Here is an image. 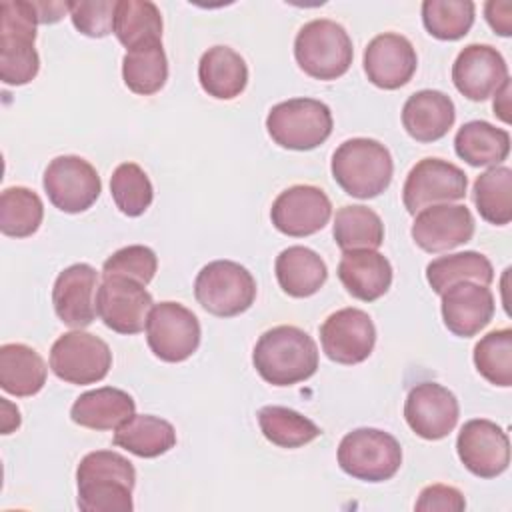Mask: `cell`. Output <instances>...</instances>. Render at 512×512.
<instances>
[{"label":"cell","mask_w":512,"mask_h":512,"mask_svg":"<svg viewBox=\"0 0 512 512\" xmlns=\"http://www.w3.org/2000/svg\"><path fill=\"white\" fill-rule=\"evenodd\" d=\"M324 354L336 364L364 362L376 344V328L368 312L360 308H342L332 312L320 326Z\"/></svg>","instance_id":"cell-15"},{"label":"cell","mask_w":512,"mask_h":512,"mask_svg":"<svg viewBox=\"0 0 512 512\" xmlns=\"http://www.w3.org/2000/svg\"><path fill=\"white\" fill-rule=\"evenodd\" d=\"M468 178L462 168L442 158H424L412 166L402 186V202L410 214L434 204L462 200Z\"/></svg>","instance_id":"cell-12"},{"label":"cell","mask_w":512,"mask_h":512,"mask_svg":"<svg viewBox=\"0 0 512 512\" xmlns=\"http://www.w3.org/2000/svg\"><path fill=\"white\" fill-rule=\"evenodd\" d=\"M48 200L66 214L88 210L102 192L96 168L82 156L64 154L48 162L42 178Z\"/></svg>","instance_id":"cell-11"},{"label":"cell","mask_w":512,"mask_h":512,"mask_svg":"<svg viewBox=\"0 0 512 512\" xmlns=\"http://www.w3.org/2000/svg\"><path fill=\"white\" fill-rule=\"evenodd\" d=\"M156 270L158 258L154 250L142 244H130L106 258L102 266V276H128L146 286L154 278Z\"/></svg>","instance_id":"cell-41"},{"label":"cell","mask_w":512,"mask_h":512,"mask_svg":"<svg viewBox=\"0 0 512 512\" xmlns=\"http://www.w3.org/2000/svg\"><path fill=\"white\" fill-rule=\"evenodd\" d=\"M484 16L496 34H500V36L512 34V2L490 0L484 4Z\"/></svg>","instance_id":"cell-44"},{"label":"cell","mask_w":512,"mask_h":512,"mask_svg":"<svg viewBox=\"0 0 512 512\" xmlns=\"http://www.w3.org/2000/svg\"><path fill=\"white\" fill-rule=\"evenodd\" d=\"M508 80L504 56L490 44L464 46L452 64V82L468 100L490 98Z\"/></svg>","instance_id":"cell-19"},{"label":"cell","mask_w":512,"mask_h":512,"mask_svg":"<svg viewBox=\"0 0 512 512\" xmlns=\"http://www.w3.org/2000/svg\"><path fill=\"white\" fill-rule=\"evenodd\" d=\"M38 24H54L58 22L66 12H70L68 2H34Z\"/></svg>","instance_id":"cell-45"},{"label":"cell","mask_w":512,"mask_h":512,"mask_svg":"<svg viewBox=\"0 0 512 512\" xmlns=\"http://www.w3.org/2000/svg\"><path fill=\"white\" fill-rule=\"evenodd\" d=\"M294 58L310 78L336 80L348 72L354 48L344 26L328 18H316L298 30Z\"/></svg>","instance_id":"cell-5"},{"label":"cell","mask_w":512,"mask_h":512,"mask_svg":"<svg viewBox=\"0 0 512 512\" xmlns=\"http://www.w3.org/2000/svg\"><path fill=\"white\" fill-rule=\"evenodd\" d=\"M474 226V216L464 204H434L416 214L410 234L424 252H446L470 242Z\"/></svg>","instance_id":"cell-18"},{"label":"cell","mask_w":512,"mask_h":512,"mask_svg":"<svg viewBox=\"0 0 512 512\" xmlns=\"http://www.w3.org/2000/svg\"><path fill=\"white\" fill-rule=\"evenodd\" d=\"M476 6L470 0H424L422 22L430 36L438 40H460L474 24Z\"/></svg>","instance_id":"cell-38"},{"label":"cell","mask_w":512,"mask_h":512,"mask_svg":"<svg viewBox=\"0 0 512 512\" xmlns=\"http://www.w3.org/2000/svg\"><path fill=\"white\" fill-rule=\"evenodd\" d=\"M426 280L436 294L458 282H476L490 286L494 280V268L490 260L474 250L440 256L426 266Z\"/></svg>","instance_id":"cell-32"},{"label":"cell","mask_w":512,"mask_h":512,"mask_svg":"<svg viewBox=\"0 0 512 512\" xmlns=\"http://www.w3.org/2000/svg\"><path fill=\"white\" fill-rule=\"evenodd\" d=\"M74 28L90 38H104L114 30L116 0L68 2Z\"/></svg>","instance_id":"cell-42"},{"label":"cell","mask_w":512,"mask_h":512,"mask_svg":"<svg viewBox=\"0 0 512 512\" xmlns=\"http://www.w3.org/2000/svg\"><path fill=\"white\" fill-rule=\"evenodd\" d=\"M200 322L196 314L180 302L154 304L146 320V340L162 362H184L200 346Z\"/></svg>","instance_id":"cell-9"},{"label":"cell","mask_w":512,"mask_h":512,"mask_svg":"<svg viewBox=\"0 0 512 512\" xmlns=\"http://www.w3.org/2000/svg\"><path fill=\"white\" fill-rule=\"evenodd\" d=\"M338 278L352 298L374 302L392 284V266L376 250H346L338 262Z\"/></svg>","instance_id":"cell-24"},{"label":"cell","mask_w":512,"mask_h":512,"mask_svg":"<svg viewBox=\"0 0 512 512\" xmlns=\"http://www.w3.org/2000/svg\"><path fill=\"white\" fill-rule=\"evenodd\" d=\"M456 396L438 382H420L410 388L404 402V418L410 430L424 440H442L458 424Z\"/></svg>","instance_id":"cell-17"},{"label":"cell","mask_w":512,"mask_h":512,"mask_svg":"<svg viewBox=\"0 0 512 512\" xmlns=\"http://www.w3.org/2000/svg\"><path fill=\"white\" fill-rule=\"evenodd\" d=\"M198 80L208 96L232 100L240 96L248 84V66L230 46H212L198 62Z\"/></svg>","instance_id":"cell-26"},{"label":"cell","mask_w":512,"mask_h":512,"mask_svg":"<svg viewBox=\"0 0 512 512\" xmlns=\"http://www.w3.org/2000/svg\"><path fill=\"white\" fill-rule=\"evenodd\" d=\"M278 286L292 298H308L316 294L326 278L328 268L320 254L306 246L284 248L274 262Z\"/></svg>","instance_id":"cell-27"},{"label":"cell","mask_w":512,"mask_h":512,"mask_svg":"<svg viewBox=\"0 0 512 512\" xmlns=\"http://www.w3.org/2000/svg\"><path fill=\"white\" fill-rule=\"evenodd\" d=\"M332 112L316 98H290L270 108L268 136L286 150H312L332 134Z\"/></svg>","instance_id":"cell-6"},{"label":"cell","mask_w":512,"mask_h":512,"mask_svg":"<svg viewBox=\"0 0 512 512\" xmlns=\"http://www.w3.org/2000/svg\"><path fill=\"white\" fill-rule=\"evenodd\" d=\"M36 24L34 2L4 0L0 4V80L6 86H24L40 70L34 48Z\"/></svg>","instance_id":"cell-4"},{"label":"cell","mask_w":512,"mask_h":512,"mask_svg":"<svg viewBox=\"0 0 512 512\" xmlns=\"http://www.w3.org/2000/svg\"><path fill=\"white\" fill-rule=\"evenodd\" d=\"M122 80L134 94H156L168 80V60L162 40L126 50L122 58Z\"/></svg>","instance_id":"cell-31"},{"label":"cell","mask_w":512,"mask_h":512,"mask_svg":"<svg viewBox=\"0 0 512 512\" xmlns=\"http://www.w3.org/2000/svg\"><path fill=\"white\" fill-rule=\"evenodd\" d=\"M472 198L478 214L496 226L512 220V170L508 166H492L474 180Z\"/></svg>","instance_id":"cell-35"},{"label":"cell","mask_w":512,"mask_h":512,"mask_svg":"<svg viewBox=\"0 0 512 512\" xmlns=\"http://www.w3.org/2000/svg\"><path fill=\"white\" fill-rule=\"evenodd\" d=\"M332 216V202L318 186L296 184L282 190L270 208L274 228L292 238L320 232Z\"/></svg>","instance_id":"cell-14"},{"label":"cell","mask_w":512,"mask_h":512,"mask_svg":"<svg viewBox=\"0 0 512 512\" xmlns=\"http://www.w3.org/2000/svg\"><path fill=\"white\" fill-rule=\"evenodd\" d=\"M362 64L374 86L382 90H396L412 80L418 56L406 36L384 32L368 42Z\"/></svg>","instance_id":"cell-20"},{"label":"cell","mask_w":512,"mask_h":512,"mask_svg":"<svg viewBox=\"0 0 512 512\" xmlns=\"http://www.w3.org/2000/svg\"><path fill=\"white\" fill-rule=\"evenodd\" d=\"M456 452L468 472L478 478H496L510 464L508 434L492 420H468L456 438Z\"/></svg>","instance_id":"cell-16"},{"label":"cell","mask_w":512,"mask_h":512,"mask_svg":"<svg viewBox=\"0 0 512 512\" xmlns=\"http://www.w3.org/2000/svg\"><path fill=\"white\" fill-rule=\"evenodd\" d=\"M44 218L40 196L26 186H10L0 194V230L10 238L32 236Z\"/></svg>","instance_id":"cell-36"},{"label":"cell","mask_w":512,"mask_h":512,"mask_svg":"<svg viewBox=\"0 0 512 512\" xmlns=\"http://www.w3.org/2000/svg\"><path fill=\"white\" fill-rule=\"evenodd\" d=\"M258 426L264 438L280 448H300L322 434V430L310 418L286 406L260 408Z\"/></svg>","instance_id":"cell-37"},{"label":"cell","mask_w":512,"mask_h":512,"mask_svg":"<svg viewBox=\"0 0 512 512\" xmlns=\"http://www.w3.org/2000/svg\"><path fill=\"white\" fill-rule=\"evenodd\" d=\"M414 508L418 512H462L466 508V500L454 486L430 484L422 488Z\"/></svg>","instance_id":"cell-43"},{"label":"cell","mask_w":512,"mask_h":512,"mask_svg":"<svg viewBox=\"0 0 512 512\" xmlns=\"http://www.w3.org/2000/svg\"><path fill=\"white\" fill-rule=\"evenodd\" d=\"M332 234L342 252L376 250L384 242V224L372 208L362 204H348L336 210Z\"/></svg>","instance_id":"cell-33"},{"label":"cell","mask_w":512,"mask_h":512,"mask_svg":"<svg viewBox=\"0 0 512 512\" xmlns=\"http://www.w3.org/2000/svg\"><path fill=\"white\" fill-rule=\"evenodd\" d=\"M194 296L206 312L232 318L254 304L256 280L234 260H214L196 274Z\"/></svg>","instance_id":"cell-7"},{"label":"cell","mask_w":512,"mask_h":512,"mask_svg":"<svg viewBox=\"0 0 512 512\" xmlns=\"http://www.w3.org/2000/svg\"><path fill=\"white\" fill-rule=\"evenodd\" d=\"M474 366L494 386H512V330L500 328L482 336L474 346Z\"/></svg>","instance_id":"cell-39"},{"label":"cell","mask_w":512,"mask_h":512,"mask_svg":"<svg viewBox=\"0 0 512 512\" xmlns=\"http://www.w3.org/2000/svg\"><path fill=\"white\" fill-rule=\"evenodd\" d=\"M2 400V398H0ZM2 404V434H10L14 428L20 426V412L18 408L14 406L12 414H8V406L4 404V400L0 402Z\"/></svg>","instance_id":"cell-47"},{"label":"cell","mask_w":512,"mask_h":512,"mask_svg":"<svg viewBox=\"0 0 512 512\" xmlns=\"http://www.w3.org/2000/svg\"><path fill=\"white\" fill-rule=\"evenodd\" d=\"M332 178L354 198L380 196L392 182L394 162L390 150L374 138H350L332 154Z\"/></svg>","instance_id":"cell-3"},{"label":"cell","mask_w":512,"mask_h":512,"mask_svg":"<svg viewBox=\"0 0 512 512\" xmlns=\"http://www.w3.org/2000/svg\"><path fill=\"white\" fill-rule=\"evenodd\" d=\"M456 154L470 166H498L510 154V134L486 120L462 124L454 136Z\"/></svg>","instance_id":"cell-29"},{"label":"cell","mask_w":512,"mask_h":512,"mask_svg":"<svg viewBox=\"0 0 512 512\" xmlns=\"http://www.w3.org/2000/svg\"><path fill=\"white\" fill-rule=\"evenodd\" d=\"M98 288V272L86 262L64 268L52 288V304L56 316L70 328L82 330L96 318L94 292Z\"/></svg>","instance_id":"cell-21"},{"label":"cell","mask_w":512,"mask_h":512,"mask_svg":"<svg viewBox=\"0 0 512 512\" xmlns=\"http://www.w3.org/2000/svg\"><path fill=\"white\" fill-rule=\"evenodd\" d=\"M112 32L126 50L162 40V14L150 0H116Z\"/></svg>","instance_id":"cell-34"},{"label":"cell","mask_w":512,"mask_h":512,"mask_svg":"<svg viewBox=\"0 0 512 512\" xmlns=\"http://www.w3.org/2000/svg\"><path fill=\"white\" fill-rule=\"evenodd\" d=\"M48 368L42 356L20 342L0 346V386L12 396H34L46 384Z\"/></svg>","instance_id":"cell-28"},{"label":"cell","mask_w":512,"mask_h":512,"mask_svg":"<svg viewBox=\"0 0 512 512\" xmlns=\"http://www.w3.org/2000/svg\"><path fill=\"white\" fill-rule=\"evenodd\" d=\"M136 410L134 398L112 386H102L80 394L72 408L70 418L74 424L90 430H116Z\"/></svg>","instance_id":"cell-25"},{"label":"cell","mask_w":512,"mask_h":512,"mask_svg":"<svg viewBox=\"0 0 512 512\" xmlns=\"http://www.w3.org/2000/svg\"><path fill=\"white\" fill-rule=\"evenodd\" d=\"M456 108L440 90H418L402 106V126L416 142H436L454 126Z\"/></svg>","instance_id":"cell-23"},{"label":"cell","mask_w":512,"mask_h":512,"mask_svg":"<svg viewBox=\"0 0 512 512\" xmlns=\"http://www.w3.org/2000/svg\"><path fill=\"white\" fill-rule=\"evenodd\" d=\"M256 372L272 386H292L308 380L318 370V346L298 326L266 330L252 352Z\"/></svg>","instance_id":"cell-2"},{"label":"cell","mask_w":512,"mask_h":512,"mask_svg":"<svg viewBox=\"0 0 512 512\" xmlns=\"http://www.w3.org/2000/svg\"><path fill=\"white\" fill-rule=\"evenodd\" d=\"M78 508L84 512H132L136 470L112 450L88 452L76 468Z\"/></svg>","instance_id":"cell-1"},{"label":"cell","mask_w":512,"mask_h":512,"mask_svg":"<svg viewBox=\"0 0 512 512\" xmlns=\"http://www.w3.org/2000/svg\"><path fill=\"white\" fill-rule=\"evenodd\" d=\"M340 468L364 482L390 480L402 464L400 442L378 428H356L338 444Z\"/></svg>","instance_id":"cell-8"},{"label":"cell","mask_w":512,"mask_h":512,"mask_svg":"<svg viewBox=\"0 0 512 512\" xmlns=\"http://www.w3.org/2000/svg\"><path fill=\"white\" fill-rule=\"evenodd\" d=\"M440 296L444 326L460 338L476 336L490 324L496 310L490 288L476 282L452 284Z\"/></svg>","instance_id":"cell-22"},{"label":"cell","mask_w":512,"mask_h":512,"mask_svg":"<svg viewBox=\"0 0 512 512\" xmlns=\"http://www.w3.org/2000/svg\"><path fill=\"white\" fill-rule=\"evenodd\" d=\"M114 444L138 458H156L176 444L174 426L152 414H132L114 432Z\"/></svg>","instance_id":"cell-30"},{"label":"cell","mask_w":512,"mask_h":512,"mask_svg":"<svg viewBox=\"0 0 512 512\" xmlns=\"http://www.w3.org/2000/svg\"><path fill=\"white\" fill-rule=\"evenodd\" d=\"M110 192L116 208L130 218L144 214L154 200V188L148 174L134 162L116 166L110 176Z\"/></svg>","instance_id":"cell-40"},{"label":"cell","mask_w":512,"mask_h":512,"mask_svg":"<svg viewBox=\"0 0 512 512\" xmlns=\"http://www.w3.org/2000/svg\"><path fill=\"white\" fill-rule=\"evenodd\" d=\"M510 94H512V86H510V78H508V80L494 92V102H492L494 114H496L502 122H506V124H510V120H512V116H510V112H512Z\"/></svg>","instance_id":"cell-46"},{"label":"cell","mask_w":512,"mask_h":512,"mask_svg":"<svg viewBox=\"0 0 512 512\" xmlns=\"http://www.w3.org/2000/svg\"><path fill=\"white\" fill-rule=\"evenodd\" d=\"M50 368L68 384H94L108 376L112 352L102 338L84 330H72L52 344Z\"/></svg>","instance_id":"cell-10"},{"label":"cell","mask_w":512,"mask_h":512,"mask_svg":"<svg viewBox=\"0 0 512 512\" xmlns=\"http://www.w3.org/2000/svg\"><path fill=\"white\" fill-rule=\"evenodd\" d=\"M154 302L142 282L128 276H102L96 290V314L106 328L118 334L144 330Z\"/></svg>","instance_id":"cell-13"}]
</instances>
